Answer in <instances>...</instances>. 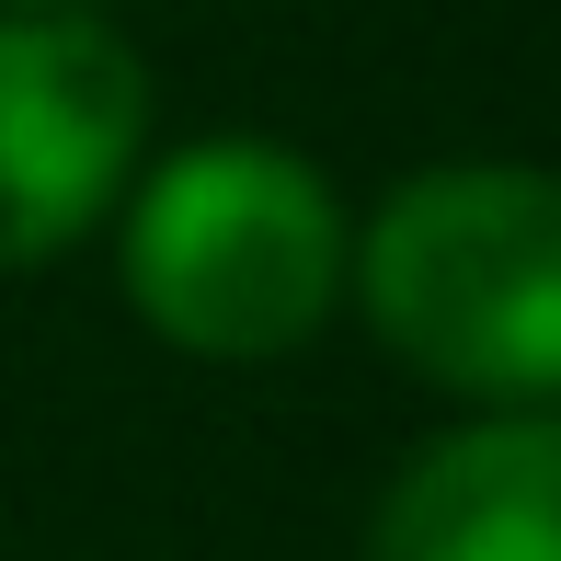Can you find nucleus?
<instances>
[{
	"mask_svg": "<svg viewBox=\"0 0 561 561\" xmlns=\"http://www.w3.org/2000/svg\"><path fill=\"white\" fill-rule=\"evenodd\" d=\"M149 69L92 12H0V275L58 264L126 195Z\"/></svg>",
	"mask_w": 561,
	"mask_h": 561,
	"instance_id": "7ed1b4c3",
	"label": "nucleus"
},
{
	"mask_svg": "<svg viewBox=\"0 0 561 561\" xmlns=\"http://www.w3.org/2000/svg\"><path fill=\"white\" fill-rule=\"evenodd\" d=\"M378 344L470 401H561V172L436 161L344 252Z\"/></svg>",
	"mask_w": 561,
	"mask_h": 561,
	"instance_id": "f257e3e1",
	"label": "nucleus"
},
{
	"mask_svg": "<svg viewBox=\"0 0 561 561\" xmlns=\"http://www.w3.org/2000/svg\"><path fill=\"white\" fill-rule=\"evenodd\" d=\"M367 561H561V413L436 436L390 481Z\"/></svg>",
	"mask_w": 561,
	"mask_h": 561,
	"instance_id": "20e7f679",
	"label": "nucleus"
},
{
	"mask_svg": "<svg viewBox=\"0 0 561 561\" xmlns=\"http://www.w3.org/2000/svg\"><path fill=\"white\" fill-rule=\"evenodd\" d=\"M344 252L333 184L287 138H184L126 207V298L161 344L252 367L321 333Z\"/></svg>",
	"mask_w": 561,
	"mask_h": 561,
	"instance_id": "f03ea898",
	"label": "nucleus"
},
{
	"mask_svg": "<svg viewBox=\"0 0 561 561\" xmlns=\"http://www.w3.org/2000/svg\"><path fill=\"white\" fill-rule=\"evenodd\" d=\"M0 12H92V0H0Z\"/></svg>",
	"mask_w": 561,
	"mask_h": 561,
	"instance_id": "39448f33",
	"label": "nucleus"
}]
</instances>
